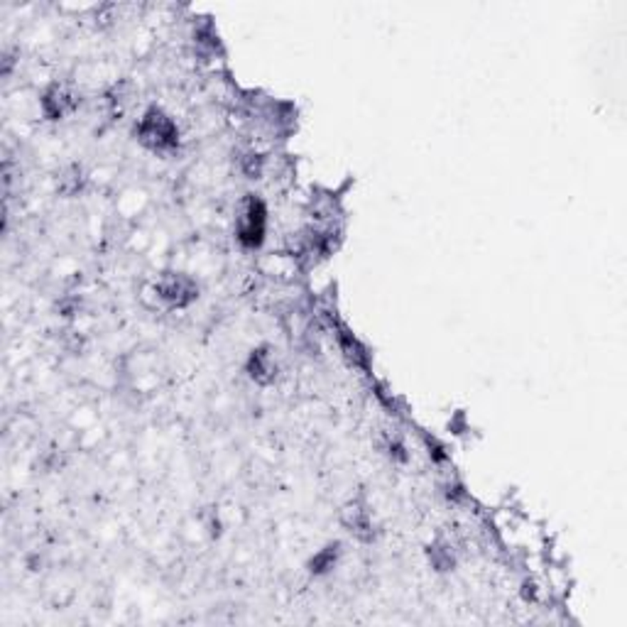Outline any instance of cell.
Listing matches in <instances>:
<instances>
[{"label": "cell", "mask_w": 627, "mask_h": 627, "mask_svg": "<svg viewBox=\"0 0 627 627\" xmlns=\"http://www.w3.org/2000/svg\"><path fill=\"white\" fill-rule=\"evenodd\" d=\"M238 172L246 179H260L265 174V157L255 150L238 154Z\"/></svg>", "instance_id": "obj_11"}, {"label": "cell", "mask_w": 627, "mask_h": 627, "mask_svg": "<svg viewBox=\"0 0 627 627\" xmlns=\"http://www.w3.org/2000/svg\"><path fill=\"white\" fill-rule=\"evenodd\" d=\"M199 295H201L199 282L192 275H187V272L164 270L153 282L154 302L164 306V309H170V312L189 309L199 299Z\"/></svg>", "instance_id": "obj_2"}, {"label": "cell", "mask_w": 627, "mask_h": 627, "mask_svg": "<svg viewBox=\"0 0 627 627\" xmlns=\"http://www.w3.org/2000/svg\"><path fill=\"white\" fill-rule=\"evenodd\" d=\"M81 106V94L74 84L69 81H51L40 94V113L50 123H61L69 116H74Z\"/></svg>", "instance_id": "obj_4"}, {"label": "cell", "mask_w": 627, "mask_h": 627, "mask_svg": "<svg viewBox=\"0 0 627 627\" xmlns=\"http://www.w3.org/2000/svg\"><path fill=\"white\" fill-rule=\"evenodd\" d=\"M426 559H429V564H432V568L436 571V574H449V571L456 568V561H458L456 547H454L449 539H436V542L429 544V549H426Z\"/></svg>", "instance_id": "obj_9"}, {"label": "cell", "mask_w": 627, "mask_h": 627, "mask_svg": "<svg viewBox=\"0 0 627 627\" xmlns=\"http://www.w3.org/2000/svg\"><path fill=\"white\" fill-rule=\"evenodd\" d=\"M133 136L147 153L154 154H172L179 150V143H182V130H179L177 120L160 106H150L145 110L137 118Z\"/></svg>", "instance_id": "obj_1"}, {"label": "cell", "mask_w": 627, "mask_h": 627, "mask_svg": "<svg viewBox=\"0 0 627 627\" xmlns=\"http://www.w3.org/2000/svg\"><path fill=\"white\" fill-rule=\"evenodd\" d=\"M341 557H343V547L341 542H329L326 547L314 554L309 564H306V571L312 578H323L329 576L333 568L341 564Z\"/></svg>", "instance_id": "obj_7"}, {"label": "cell", "mask_w": 627, "mask_h": 627, "mask_svg": "<svg viewBox=\"0 0 627 627\" xmlns=\"http://www.w3.org/2000/svg\"><path fill=\"white\" fill-rule=\"evenodd\" d=\"M341 527L346 529L353 539L363 544H373L378 537V525H375L373 508L368 505L365 498H353L348 501L339 512Z\"/></svg>", "instance_id": "obj_5"}, {"label": "cell", "mask_w": 627, "mask_h": 627, "mask_svg": "<svg viewBox=\"0 0 627 627\" xmlns=\"http://www.w3.org/2000/svg\"><path fill=\"white\" fill-rule=\"evenodd\" d=\"M84 170H81L79 164H71V167H67V170L57 177V192H60L61 196H77L79 192L84 189Z\"/></svg>", "instance_id": "obj_10"}, {"label": "cell", "mask_w": 627, "mask_h": 627, "mask_svg": "<svg viewBox=\"0 0 627 627\" xmlns=\"http://www.w3.org/2000/svg\"><path fill=\"white\" fill-rule=\"evenodd\" d=\"M382 449H385V454H388L390 461H395V463H405V461L409 458L407 446H405L398 436H385V441H382Z\"/></svg>", "instance_id": "obj_12"}, {"label": "cell", "mask_w": 627, "mask_h": 627, "mask_svg": "<svg viewBox=\"0 0 627 627\" xmlns=\"http://www.w3.org/2000/svg\"><path fill=\"white\" fill-rule=\"evenodd\" d=\"M246 375L257 388H270L280 380V360L275 356V348L267 343L253 348L246 358Z\"/></svg>", "instance_id": "obj_6"}, {"label": "cell", "mask_w": 627, "mask_h": 627, "mask_svg": "<svg viewBox=\"0 0 627 627\" xmlns=\"http://www.w3.org/2000/svg\"><path fill=\"white\" fill-rule=\"evenodd\" d=\"M336 341H339L341 353L348 358V363L368 370V365H370V353H368V348H365L363 343H360V341H358L356 336L346 329V326H339V329H336Z\"/></svg>", "instance_id": "obj_8"}, {"label": "cell", "mask_w": 627, "mask_h": 627, "mask_svg": "<svg viewBox=\"0 0 627 627\" xmlns=\"http://www.w3.org/2000/svg\"><path fill=\"white\" fill-rule=\"evenodd\" d=\"M267 238V204L257 194H248L236 216V240L246 250H260Z\"/></svg>", "instance_id": "obj_3"}]
</instances>
